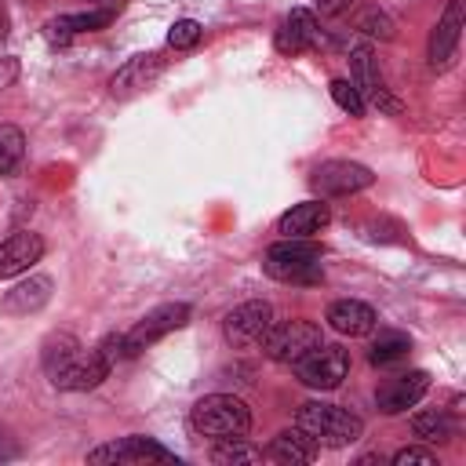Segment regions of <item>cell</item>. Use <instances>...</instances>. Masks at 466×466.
Returning a JSON list of instances; mask_svg holds the SVG:
<instances>
[{
  "mask_svg": "<svg viewBox=\"0 0 466 466\" xmlns=\"http://www.w3.org/2000/svg\"><path fill=\"white\" fill-rule=\"evenodd\" d=\"M295 426L328 448H346V444L360 441V433H364V422L350 408H339L328 400H306L295 411Z\"/></svg>",
  "mask_w": 466,
  "mask_h": 466,
  "instance_id": "obj_1",
  "label": "cell"
},
{
  "mask_svg": "<svg viewBox=\"0 0 466 466\" xmlns=\"http://www.w3.org/2000/svg\"><path fill=\"white\" fill-rule=\"evenodd\" d=\"M262 269L284 284H313L320 280V248L309 237H284L266 251Z\"/></svg>",
  "mask_w": 466,
  "mask_h": 466,
  "instance_id": "obj_2",
  "label": "cell"
},
{
  "mask_svg": "<svg viewBox=\"0 0 466 466\" xmlns=\"http://www.w3.org/2000/svg\"><path fill=\"white\" fill-rule=\"evenodd\" d=\"M189 422L200 437H244L251 430V411L233 393H208L193 404Z\"/></svg>",
  "mask_w": 466,
  "mask_h": 466,
  "instance_id": "obj_3",
  "label": "cell"
},
{
  "mask_svg": "<svg viewBox=\"0 0 466 466\" xmlns=\"http://www.w3.org/2000/svg\"><path fill=\"white\" fill-rule=\"evenodd\" d=\"M320 342H324L320 339V324H313V320H284V324H273L258 346H262V353L269 360L295 364V360H302Z\"/></svg>",
  "mask_w": 466,
  "mask_h": 466,
  "instance_id": "obj_4",
  "label": "cell"
},
{
  "mask_svg": "<svg viewBox=\"0 0 466 466\" xmlns=\"http://www.w3.org/2000/svg\"><path fill=\"white\" fill-rule=\"evenodd\" d=\"M295 371H299V382L309 390H335L350 375V350L320 342L302 360H295Z\"/></svg>",
  "mask_w": 466,
  "mask_h": 466,
  "instance_id": "obj_5",
  "label": "cell"
},
{
  "mask_svg": "<svg viewBox=\"0 0 466 466\" xmlns=\"http://www.w3.org/2000/svg\"><path fill=\"white\" fill-rule=\"evenodd\" d=\"M189 320V306L186 302H164V306H157V309H149L127 335H124V357H135V353H142L146 346H153L157 339H164V335H171V331H178L182 324Z\"/></svg>",
  "mask_w": 466,
  "mask_h": 466,
  "instance_id": "obj_6",
  "label": "cell"
},
{
  "mask_svg": "<svg viewBox=\"0 0 466 466\" xmlns=\"http://www.w3.org/2000/svg\"><path fill=\"white\" fill-rule=\"evenodd\" d=\"M273 328V306L269 302H240L226 313L222 320V331H226V342L237 346V350H248V346H258L266 339V331Z\"/></svg>",
  "mask_w": 466,
  "mask_h": 466,
  "instance_id": "obj_7",
  "label": "cell"
},
{
  "mask_svg": "<svg viewBox=\"0 0 466 466\" xmlns=\"http://www.w3.org/2000/svg\"><path fill=\"white\" fill-rule=\"evenodd\" d=\"M375 182L371 167L357 164V160H324L313 167L309 175V186L320 193V197H350V193H360Z\"/></svg>",
  "mask_w": 466,
  "mask_h": 466,
  "instance_id": "obj_8",
  "label": "cell"
},
{
  "mask_svg": "<svg viewBox=\"0 0 466 466\" xmlns=\"http://www.w3.org/2000/svg\"><path fill=\"white\" fill-rule=\"evenodd\" d=\"M87 462H95V466H142V462H178V459L149 437H120L113 444L87 451Z\"/></svg>",
  "mask_w": 466,
  "mask_h": 466,
  "instance_id": "obj_9",
  "label": "cell"
},
{
  "mask_svg": "<svg viewBox=\"0 0 466 466\" xmlns=\"http://www.w3.org/2000/svg\"><path fill=\"white\" fill-rule=\"evenodd\" d=\"M350 69H353V87L360 91V98H371L382 113H400L404 106L386 91V80H382V73H379V58H375V51H371V44H357L353 51H350Z\"/></svg>",
  "mask_w": 466,
  "mask_h": 466,
  "instance_id": "obj_10",
  "label": "cell"
},
{
  "mask_svg": "<svg viewBox=\"0 0 466 466\" xmlns=\"http://www.w3.org/2000/svg\"><path fill=\"white\" fill-rule=\"evenodd\" d=\"M426 390H430V375H426V371H404V375L386 379V382L379 386L375 404H379V411H386V415H400V411H408L411 404H419V400L426 397Z\"/></svg>",
  "mask_w": 466,
  "mask_h": 466,
  "instance_id": "obj_11",
  "label": "cell"
},
{
  "mask_svg": "<svg viewBox=\"0 0 466 466\" xmlns=\"http://www.w3.org/2000/svg\"><path fill=\"white\" fill-rule=\"evenodd\" d=\"M328 328L339 331V335H350V339H360V335H371L379 317L368 302H357V299H339L328 306Z\"/></svg>",
  "mask_w": 466,
  "mask_h": 466,
  "instance_id": "obj_12",
  "label": "cell"
},
{
  "mask_svg": "<svg viewBox=\"0 0 466 466\" xmlns=\"http://www.w3.org/2000/svg\"><path fill=\"white\" fill-rule=\"evenodd\" d=\"M317 44H320V29H317V18L306 7H295L277 29V51L280 55H302Z\"/></svg>",
  "mask_w": 466,
  "mask_h": 466,
  "instance_id": "obj_13",
  "label": "cell"
},
{
  "mask_svg": "<svg viewBox=\"0 0 466 466\" xmlns=\"http://www.w3.org/2000/svg\"><path fill=\"white\" fill-rule=\"evenodd\" d=\"M459 33H462V0H448L441 22L430 33V66L433 69H444L451 62L455 44H459Z\"/></svg>",
  "mask_w": 466,
  "mask_h": 466,
  "instance_id": "obj_14",
  "label": "cell"
},
{
  "mask_svg": "<svg viewBox=\"0 0 466 466\" xmlns=\"http://www.w3.org/2000/svg\"><path fill=\"white\" fill-rule=\"evenodd\" d=\"M160 55L157 51H149V55H138V58H127L116 73H113V80H109V87H113V95L116 98H127V95H135V91H142V87H149L153 80H157V73H160Z\"/></svg>",
  "mask_w": 466,
  "mask_h": 466,
  "instance_id": "obj_15",
  "label": "cell"
},
{
  "mask_svg": "<svg viewBox=\"0 0 466 466\" xmlns=\"http://www.w3.org/2000/svg\"><path fill=\"white\" fill-rule=\"evenodd\" d=\"M44 255V240L36 233H11L7 240H0V277H15L25 273L33 262H40Z\"/></svg>",
  "mask_w": 466,
  "mask_h": 466,
  "instance_id": "obj_16",
  "label": "cell"
},
{
  "mask_svg": "<svg viewBox=\"0 0 466 466\" xmlns=\"http://www.w3.org/2000/svg\"><path fill=\"white\" fill-rule=\"evenodd\" d=\"M328 218H331V211H328L324 200H306V204H295L291 211L280 215L277 233H284V237H313V233H320L328 226Z\"/></svg>",
  "mask_w": 466,
  "mask_h": 466,
  "instance_id": "obj_17",
  "label": "cell"
},
{
  "mask_svg": "<svg viewBox=\"0 0 466 466\" xmlns=\"http://www.w3.org/2000/svg\"><path fill=\"white\" fill-rule=\"evenodd\" d=\"M47 299H51V277H29L4 295V309L7 313H36Z\"/></svg>",
  "mask_w": 466,
  "mask_h": 466,
  "instance_id": "obj_18",
  "label": "cell"
},
{
  "mask_svg": "<svg viewBox=\"0 0 466 466\" xmlns=\"http://www.w3.org/2000/svg\"><path fill=\"white\" fill-rule=\"evenodd\" d=\"M80 342L73 339V335H51L47 342H44V371H47V379L58 386L62 379H66V371L73 368V360L80 357Z\"/></svg>",
  "mask_w": 466,
  "mask_h": 466,
  "instance_id": "obj_19",
  "label": "cell"
},
{
  "mask_svg": "<svg viewBox=\"0 0 466 466\" xmlns=\"http://www.w3.org/2000/svg\"><path fill=\"white\" fill-rule=\"evenodd\" d=\"M317 451H320V444H317L309 433H302L299 426L277 433L273 444H269V455H273L277 462H313Z\"/></svg>",
  "mask_w": 466,
  "mask_h": 466,
  "instance_id": "obj_20",
  "label": "cell"
},
{
  "mask_svg": "<svg viewBox=\"0 0 466 466\" xmlns=\"http://www.w3.org/2000/svg\"><path fill=\"white\" fill-rule=\"evenodd\" d=\"M411 433L419 437V441H426V444H441V441H448L451 433H455V422H451V415L448 411H419V415H411Z\"/></svg>",
  "mask_w": 466,
  "mask_h": 466,
  "instance_id": "obj_21",
  "label": "cell"
},
{
  "mask_svg": "<svg viewBox=\"0 0 466 466\" xmlns=\"http://www.w3.org/2000/svg\"><path fill=\"white\" fill-rule=\"evenodd\" d=\"M408 350H411V339H408V335H400V331H379V339H375L371 350H368V360L379 364V368H386V364L404 360Z\"/></svg>",
  "mask_w": 466,
  "mask_h": 466,
  "instance_id": "obj_22",
  "label": "cell"
},
{
  "mask_svg": "<svg viewBox=\"0 0 466 466\" xmlns=\"http://www.w3.org/2000/svg\"><path fill=\"white\" fill-rule=\"evenodd\" d=\"M262 459V448L248 444L244 437H218L215 448H211V462L218 466H233V462H258Z\"/></svg>",
  "mask_w": 466,
  "mask_h": 466,
  "instance_id": "obj_23",
  "label": "cell"
},
{
  "mask_svg": "<svg viewBox=\"0 0 466 466\" xmlns=\"http://www.w3.org/2000/svg\"><path fill=\"white\" fill-rule=\"evenodd\" d=\"M113 7H106V11H87V15H62L58 22H51V36H69V33H91V29H102V25H109L113 22Z\"/></svg>",
  "mask_w": 466,
  "mask_h": 466,
  "instance_id": "obj_24",
  "label": "cell"
},
{
  "mask_svg": "<svg viewBox=\"0 0 466 466\" xmlns=\"http://www.w3.org/2000/svg\"><path fill=\"white\" fill-rule=\"evenodd\" d=\"M22 153H25L22 131L11 124H0V175H11L22 164Z\"/></svg>",
  "mask_w": 466,
  "mask_h": 466,
  "instance_id": "obj_25",
  "label": "cell"
},
{
  "mask_svg": "<svg viewBox=\"0 0 466 466\" xmlns=\"http://www.w3.org/2000/svg\"><path fill=\"white\" fill-rule=\"evenodd\" d=\"M331 98L339 109H346L350 116H364V98L353 87V80H331Z\"/></svg>",
  "mask_w": 466,
  "mask_h": 466,
  "instance_id": "obj_26",
  "label": "cell"
},
{
  "mask_svg": "<svg viewBox=\"0 0 466 466\" xmlns=\"http://www.w3.org/2000/svg\"><path fill=\"white\" fill-rule=\"evenodd\" d=\"M200 22H193V18H178L175 25H171V33H167V44L175 47V51H189V47H197V40H200Z\"/></svg>",
  "mask_w": 466,
  "mask_h": 466,
  "instance_id": "obj_27",
  "label": "cell"
},
{
  "mask_svg": "<svg viewBox=\"0 0 466 466\" xmlns=\"http://www.w3.org/2000/svg\"><path fill=\"white\" fill-rule=\"evenodd\" d=\"M368 36H382V40H393V22L382 15V11H368V15H360V22H357Z\"/></svg>",
  "mask_w": 466,
  "mask_h": 466,
  "instance_id": "obj_28",
  "label": "cell"
},
{
  "mask_svg": "<svg viewBox=\"0 0 466 466\" xmlns=\"http://www.w3.org/2000/svg\"><path fill=\"white\" fill-rule=\"evenodd\" d=\"M393 462L397 466H437V455L430 451V448H400L397 455H393Z\"/></svg>",
  "mask_w": 466,
  "mask_h": 466,
  "instance_id": "obj_29",
  "label": "cell"
},
{
  "mask_svg": "<svg viewBox=\"0 0 466 466\" xmlns=\"http://www.w3.org/2000/svg\"><path fill=\"white\" fill-rule=\"evenodd\" d=\"M350 4H353V0H317V11H320V15H342Z\"/></svg>",
  "mask_w": 466,
  "mask_h": 466,
  "instance_id": "obj_30",
  "label": "cell"
}]
</instances>
